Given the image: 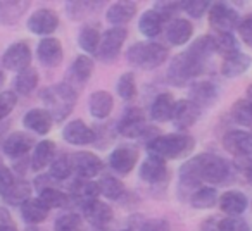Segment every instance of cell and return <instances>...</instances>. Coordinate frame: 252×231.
<instances>
[{"instance_id": "4", "label": "cell", "mask_w": 252, "mask_h": 231, "mask_svg": "<svg viewBox=\"0 0 252 231\" xmlns=\"http://www.w3.org/2000/svg\"><path fill=\"white\" fill-rule=\"evenodd\" d=\"M204 62L206 59L199 57L195 52L192 50H187V52L176 56L171 60L168 69V80L171 81L175 87H183L187 81H190L192 78H195L197 74L202 73L204 69Z\"/></svg>"}, {"instance_id": "43", "label": "cell", "mask_w": 252, "mask_h": 231, "mask_svg": "<svg viewBox=\"0 0 252 231\" xmlns=\"http://www.w3.org/2000/svg\"><path fill=\"white\" fill-rule=\"evenodd\" d=\"M214 47H216V52L223 54L224 57L238 52L237 40L233 38L231 33H220V35L214 38Z\"/></svg>"}, {"instance_id": "10", "label": "cell", "mask_w": 252, "mask_h": 231, "mask_svg": "<svg viewBox=\"0 0 252 231\" xmlns=\"http://www.w3.org/2000/svg\"><path fill=\"white\" fill-rule=\"evenodd\" d=\"M92 73H94V60L87 56H80V57H76L73 66L69 67L64 83L69 85V87L78 93V91L85 87V83L90 80Z\"/></svg>"}, {"instance_id": "16", "label": "cell", "mask_w": 252, "mask_h": 231, "mask_svg": "<svg viewBox=\"0 0 252 231\" xmlns=\"http://www.w3.org/2000/svg\"><path fill=\"white\" fill-rule=\"evenodd\" d=\"M83 207V214L85 219L95 228H102L107 223H111L112 219V209L107 205V203L100 202V200H92V202L85 203Z\"/></svg>"}, {"instance_id": "54", "label": "cell", "mask_w": 252, "mask_h": 231, "mask_svg": "<svg viewBox=\"0 0 252 231\" xmlns=\"http://www.w3.org/2000/svg\"><path fill=\"white\" fill-rule=\"evenodd\" d=\"M247 97H249V100H252V85L247 88Z\"/></svg>"}, {"instance_id": "35", "label": "cell", "mask_w": 252, "mask_h": 231, "mask_svg": "<svg viewBox=\"0 0 252 231\" xmlns=\"http://www.w3.org/2000/svg\"><path fill=\"white\" fill-rule=\"evenodd\" d=\"M26 9H28V2H2L0 4V21L11 25L21 18Z\"/></svg>"}, {"instance_id": "18", "label": "cell", "mask_w": 252, "mask_h": 231, "mask_svg": "<svg viewBox=\"0 0 252 231\" xmlns=\"http://www.w3.org/2000/svg\"><path fill=\"white\" fill-rule=\"evenodd\" d=\"M38 57H40V62L47 67H56L57 64H61L63 60V45H61L59 40L56 38H43L42 42L38 43Z\"/></svg>"}, {"instance_id": "42", "label": "cell", "mask_w": 252, "mask_h": 231, "mask_svg": "<svg viewBox=\"0 0 252 231\" xmlns=\"http://www.w3.org/2000/svg\"><path fill=\"white\" fill-rule=\"evenodd\" d=\"M71 171H73V162H71L69 157H59L50 164V176L57 181L67 179Z\"/></svg>"}, {"instance_id": "39", "label": "cell", "mask_w": 252, "mask_h": 231, "mask_svg": "<svg viewBox=\"0 0 252 231\" xmlns=\"http://www.w3.org/2000/svg\"><path fill=\"white\" fill-rule=\"evenodd\" d=\"M235 121L242 126H252V100H238L231 109Z\"/></svg>"}, {"instance_id": "15", "label": "cell", "mask_w": 252, "mask_h": 231, "mask_svg": "<svg viewBox=\"0 0 252 231\" xmlns=\"http://www.w3.org/2000/svg\"><path fill=\"white\" fill-rule=\"evenodd\" d=\"M63 137L71 145H88L95 140L94 130L80 119H74L66 124L63 130Z\"/></svg>"}, {"instance_id": "27", "label": "cell", "mask_w": 252, "mask_h": 231, "mask_svg": "<svg viewBox=\"0 0 252 231\" xmlns=\"http://www.w3.org/2000/svg\"><path fill=\"white\" fill-rule=\"evenodd\" d=\"M247 197L240 192H226L221 197V210L230 217H237L247 209Z\"/></svg>"}, {"instance_id": "31", "label": "cell", "mask_w": 252, "mask_h": 231, "mask_svg": "<svg viewBox=\"0 0 252 231\" xmlns=\"http://www.w3.org/2000/svg\"><path fill=\"white\" fill-rule=\"evenodd\" d=\"M137 14V4L133 2H119L109 7L107 11V21L112 25H125L131 21V18Z\"/></svg>"}, {"instance_id": "24", "label": "cell", "mask_w": 252, "mask_h": 231, "mask_svg": "<svg viewBox=\"0 0 252 231\" xmlns=\"http://www.w3.org/2000/svg\"><path fill=\"white\" fill-rule=\"evenodd\" d=\"M88 107H90V114L94 116V117H97V119H105L112 112V107H114L112 95L104 90L95 91V93H92Z\"/></svg>"}, {"instance_id": "38", "label": "cell", "mask_w": 252, "mask_h": 231, "mask_svg": "<svg viewBox=\"0 0 252 231\" xmlns=\"http://www.w3.org/2000/svg\"><path fill=\"white\" fill-rule=\"evenodd\" d=\"M218 199V192L214 188H209V186H202L199 188L195 193L192 195L190 202L195 209H209L211 205H214Z\"/></svg>"}, {"instance_id": "49", "label": "cell", "mask_w": 252, "mask_h": 231, "mask_svg": "<svg viewBox=\"0 0 252 231\" xmlns=\"http://www.w3.org/2000/svg\"><path fill=\"white\" fill-rule=\"evenodd\" d=\"M238 33H240V38L244 40L245 45L252 47V14L247 16V18L238 25Z\"/></svg>"}, {"instance_id": "17", "label": "cell", "mask_w": 252, "mask_h": 231, "mask_svg": "<svg viewBox=\"0 0 252 231\" xmlns=\"http://www.w3.org/2000/svg\"><path fill=\"white\" fill-rule=\"evenodd\" d=\"M137 161H138V154H137V150L131 147L116 148L111 154V159H109L111 168L114 169L116 173H119V174H128V173L137 166Z\"/></svg>"}, {"instance_id": "25", "label": "cell", "mask_w": 252, "mask_h": 231, "mask_svg": "<svg viewBox=\"0 0 252 231\" xmlns=\"http://www.w3.org/2000/svg\"><path fill=\"white\" fill-rule=\"evenodd\" d=\"M21 216L26 223L38 224L47 219V216H49V207L40 199H28L21 205Z\"/></svg>"}, {"instance_id": "6", "label": "cell", "mask_w": 252, "mask_h": 231, "mask_svg": "<svg viewBox=\"0 0 252 231\" xmlns=\"http://www.w3.org/2000/svg\"><path fill=\"white\" fill-rule=\"evenodd\" d=\"M126 36H128V31L121 26H116V28H111L102 35L100 43H98V59L104 60V62H109V60H114L116 57L119 56L123 49V43H125Z\"/></svg>"}, {"instance_id": "45", "label": "cell", "mask_w": 252, "mask_h": 231, "mask_svg": "<svg viewBox=\"0 0 252 231\" xmlns=\"http://www.w3.org/2000/svg\"><path fill=\"white\" fill-rule=\"evenodd\" d=\"M209 7H211L209 2H206V0H187V2L180 4V9L189 12V14L193 16V18H200Z\"/></svg>"}, {"instance_id": "28", "label": "cell", "mask_w": 252, "mask_h": 231, "mask_svg": "<svg viewBox=\"0 0 252 231\" xmlns=\"http://www.w3.org/2000/svg\"><path fill=\"white\" fill-rule=\"evenodd\" d=\"M173 109H175V100H173L171 93H161L156 97L154 104L151 107L152 119L158 123H164V121L171 119Z\"/></svg>"}, {"instance_id": "56", "label": "cell", "mask_w": 252, "mask_h": 231, "mask_svg": "<svg viewBox=\"0 0 252 231\" xmlns=\"http://www.w3.org/2000/svg\"><path fill=\"white\" fill-rule=\"evenodd\" d=\"M26 231H40V230H36V228H28Z\"/></svg>"}, {"instance_id": "50", "label": "cell", "mask_w": 252, "mask_h": 231, "mask_svg": "<svg viewBox=\"0 0 252 231\" xmlns=\"http://www.w3.org/2000/svg\"><path fill=\"white\" fill-rule=\"evenodd\" d=\"M140 231H169V224L164 219H151L142 226Z\"/></svg>"}, {"instance_id": "34", "label": "cell", "mask_w": 252, "mask_h": 231, "mask_svg": "<svg viewBox=\"0 0 252 231\" xmlns=\"http://www.w3.org/2000/svg\"><path fill=\"white\" fill-rule=\"evenodd\" d=\"M36 85H38V73L32 67L18 73V76L14 78V90L21 95L32 93L36 88Z\"/></svg>"}, {"instance_id": "46", "label": "cell", "mask_w": 252, "mask_h": 231, "mask_svg": "<svg viewBox=\"0 0 252 231\" xmlns=\"http://www.w3.org/2000/svg\"><path fill=\"white\" fill-rule=\"evenodd\" d=\"M16 104H18V98H16L14 91H2L0 93V121L11 114Z\"/></svg>"}, {"instance_id": "55", "label": "cell", "mask_w": 252, "mask_h": 231, "mask_svg": "<svg viewBox=\"0 0 252 231\" xmlns=\"http://www.w3.org/2000/svg\"><path fill=\"white\" fill-rule=\"evenodd\" d=\"M4 81H5V76H4V73H2V71H0V87H2V85H4Z\"/></svg>"}, {"instance_id": "12", "label": "cell", "mask_w": 252, "mask_h": 231, "mask_svg": "<svg viewBox=\"0 0 252 231\" xmlns=\"http://www.w3.org/2000/svg\"><path fill=\"white\" fill-rule=\"evenodd\" d=\"M223 147L237 157H247L252 154V135L247 131H228L223 137Z\"/></svg>"}, {"instance_id": "5", "label": "cell", "mask_w": 252, "mask_h": 231, "mask_svg": "<svg viewBox=\"0 0 252 231\" xmlns=\"http://www.w3.org/2000/svg\"><path fill=\"white\" fill-rule=\"evenodd\" d=\"M128 62L142 69H154L161 66L168 59V49L161 43L154 42H140L135 43L126 52Z\"/></svg>"}, {"instance_id": "44", "label": "cell", "mask_w": 252, "mask_h": 231, "mask_svg": "<svg viewBox=\"0 0 252 231\" xmlns=\"http://www.w3.org/2000/svg\"><path fill=\"white\" fill-rule=\"evenodd\" d=\"M56 231H83V221L74 212L64 214L56 221Z\"/></svg>"}, {"instance_id": "11", "label": "cell", "mask_w": 252, "mask_h": 231, "mask_svg": "<svg viewBox=\"0 0 252 231\" xmlns=\"http://www.w3.org/2000/svg\"><path fill=\"white\" fill-rule=\"evenodd\" d=\"M59 26V18L52 9H38L28 19V28L35 35H50Z\"/></svg>"}, {"instance_id": "14", "label": "cell", "mask_w": 252, "mask_h": 231, "mask_svg": "<svg viewBox=\"0 0 252 231\" xmlns=\"http://www.w3.org/2000/svg\"><path fill=\"white\" fill-rule=\"evenodd\" d=\"M73 168L76 169L78 176L83 179H90L97 176L102 169V161L92 152H78L71 159Z\"/></svg>"}, {"instance_id": "7", "label": "cell", "mask_w": 252, "mask_h": 231, "mask_svg": "<svg viewBox=\"0 0 252 231\" xmlns=\"http://www.w3.org/2000/svg\"><path fill=\"white\" fill-rule=\"evenodd\" d=\"M237 23L238 14L230 5L218 2L209 7V26L218 33H230L237 26Z\"/></svg>"}, {"instance_id": "40", "label": "cell", "mask_w": 252, "mask_h": 231, "mask_svg": "<svg viewBox=\"0 0 252 231\" xmlns=\"http://www.w3.org/2000/svg\"><path fill=\"white\" fill-rule=\"evenodd\" d=\"M98 190H100L102 195H105L107 199L118 200L119 197L125 193V186L119 179L112 178V176H105L100 183H98Z\"/></svg>"}, {"instance_id": "2", "label": "cell", "mask_w": 252, "mask_h": 231, "mask_svg": "<svg viewBox=\"0 0 252 231\" xmlns=\"http://www.w3.org/2000/svg\"><path fill=\"white\" fill-rule=\"evenodd\" d=\"M195 147V142L189 135H180V133H171L166 137H156L151 138V142L147 144V150L151 155L162 159H178L183 155H189Z\"/></svg>"}, {"instance_id": "21", "label": "cell", "mask_w": 252, "mask_h": 231, "mask_svg": "<svg viewBox=\"0 0 252 231\" xmlns=\"http://www.w3.org/2000/svg\"><path fill=\"white\" fill-rule=\"evenodd\" d=\"M23 124L38 135H47L52 128V117L45 109H32L23 117Z\"/></svg>"}, {"instance_id": "47", "label": "cell", "mask_w": 252, "mask_h": 231, "mask_svg": "<svg viewBox=\"0 0 252 231\" xmlns=\"http://www.w3.org/2000/svg\"><path fill=\"white\" fill-rule=\"evenodd\" d=\"M218 231H249V224L238 217H226V219H220Z\"/></svg>"}, {"instance_id": "29", "label": "cell", "mask_w": 252, "mask_h": 231, "mask_svg": "<svg viewBox=\"0 0 252 231\" xmlns=\"http://www.w3.org/2000/svg\"><path fill=\"white\" fill-rule=\"evenodd\" d=\"M190 97H192L193 104H197L199 107L211 105V104H214V102H216L218 88L214 87L213 83L200 81V83H195L192 88H190Z\"/></svg>"}, {"instance_id": "48", "label": "cell", "mask_w": 252, "mask_h": 231, "mask_svg": "<svg viewBox=\"0 0 252 231\" xmlns=\"http://www.w3.org/2000/svg\"><path fill=\"white\" fill-rule=\"evenodd\" d=\"M12 185H14V176H12L11 169L0 164V195H5Z\"/></svg>"}, {"instance_id": "57", "label": "cell", "mask_w": 252, "mask_h": 231, "mask_svg": "<svg viewBox=\"0 0 252 231\" xmlns=\"http://www.w3.org/2000/svg\"><path fill=\"white\" fill-rule=\"evenodd\" d=\"M121 231H131V230H121Z\"/></svg>"}, {"instance_id": "33", "label": "cell", "mask_w": 252, "mask_h": 231, "mask_svg": "<svg viewBox=\"0 0 252 231\" xmlns=\"http://www.w3.org/2000/svg\"><path fill=\"white\" fill-rule=\"evenodd\" d=\"M78 43L80 47L88 54H95L98 50V43H100V35H98V28L95 25H85L80 29L78 35Z\"/></svg>"}, {"instance_id": "13", "label": "cell", "mask_w": 252, "mask_h": 231, "mask_svg": "<svg viewBox=\"0 0 252 231\" xmlns=\"http://www.w3.org/2000/svg\"><path fill=\"white\" fill-rule=\"evenodd\" d=\"M199 116H200L199 105L193 104L192 100H180L175 102L171 121L178 128H190L192 124H195V121L199 119Z\"/></svg>"}, {"instance_id": "22", "label": "cell", "mask_w": 252, "mask_h": 231, "mask_svg": "<svg viewBox=\"0 0 252 231\" xmlns=\"http://www.w3.org/2000/svg\"><path fill=\"white\" fill-rule=\"evenodd\" d=\"M192 25L187 19H173L166 28V38L171 45L180 47L185 45L190 38H192Z\"/></svg>"}, {"instance_id": "30", "label": "cell", "mask_w": 252, "mask_h": 231, "mask_svg": "<svg viewBox=\"0 0 252 231\" xmlns=\"http://www.w3.org/2000/svg\"><path fill=\"white\" fill-rule=\"evenodd\" d=\"M54 157H56V144L50 140L40 142L35 147V154H33V159H32V168L35 169V171H40V169L52 164Z\"/></svg>"}, {"instance_id": "19", "label": "cell", "mask_w": 252, "mask_h": 231, "mask_svg": "<svg viewBox=\"0 0 252 231\" xmlns=\"http://www.w3.org/2000/svg\"><path fill=\"white\" fill-rule=\"evenodd\" d=\"M32 147H33V138L30 137V135L23 133V131H18V133H12L5 138L4 154L7 155V157L18 159L28 154Z\"/></svg>"}, {"instance_id": "32", "label": "cell", "mask_w": 252, "mask_h": 231, "mask_svg": "<svg viewBox=\"0 0 252 231\" xmlns=\"http://www.w3.org/2000/svg\"><path fill=\"white\" fill-rule=\"evenodd\" d=\"M138 28L149 38H154L161 33L162 29V18L154 11V9H149L144 14L140 16V23H138Z\"/></svg>"}, {"instance_id": "26", "label": "cell", "mask_w": 252, "mask_h": 231, "mask_svg": "<svg viewBox=\"0 0 252 231\" xmlns=\"http://www.w3.org/2000/svg\"><path fill=\"white\" fill-rule=\"evenodd\" d=\"M71 193H73V199L76 200V202L85 205V203L92 202V200H97V195L100 193V190H98V183L80 178L78 181L73 183Z\"/></svg>"}, {"instance_id": "20", "label": "cell", "mask_w": 252, "mask_h": 231, "mask_svg": "<svg viewBox=\"0 0 252 231\" xmlns=\"http://www.w3.org/2000/svg\"><path fill=\"white\" fill-rule=\"evenodd\" d=\"M168 176L166 162L156 155H149L140 166V178L147 183H161Z\"/></svg>"}, {"instance_id": "51", "label": "cell", "mask_w": 252, "mask_h": 231, "mask_svg": "<svg viewBox=\"0 0 252 231\" xmlns=\"http://www.w3.org/2000/svg\"><path fill=\"white\" fill-rule=\"evenodd\" d=\"M218 224H220V217L213 216L204 221L202 226H200V231H218Z\"/></svg>"}, {"instance_id": "41", "label": "cell", "mask_w": 252, "mask_h": 231, "mask_svg": "<svg viewBox=\"0 0 252 231\" xmlns=\"http://www.w3.org/2000/svg\"><path fill=\"white\" fill-rule=\"evenodd\" d=\"M118 93L125 100H131L137 97V83H135L133 73H125L118 81Z\"/></svg>"}, {"instance_id": "9", "label": "cell", "mask_w": 252, "mask_h": 231, "mask_svg": "<svg viewBox=\"0 0 252 231\" xmlns=\"http://www.w3.org/2000/svg\"><path fill=\"white\" fill-rule=\"evenodd\" d=\"M118 131L123 137L128 138H138L147 131V124H145V117L142 109L138 107H130L126 109L123 114L121 121L118 124Z\"/></svg>"}, {"instance_id": "1", "label": "cell", "mask_w": 252, "mask_h": 231, "mask_svg": "<svg viewBox=\"0 0 252 231\" xmlns=\"http://www.w3.org/2000/svg\"><path fill=\"white\" fill-rule=\"evenodd\" d=\"M230 174V166L224 159L211 154H200L185 162L180 171V181L187 186H195L202 181L223 183Z\"/></svg>"}, {"instance_id": "53", "label": "cell", "mask_w": 252, "mask_h": 231, "mask_svg": "<svg viewBox=\"0 0 252 231\" xmlns=\"http://www.w3.org/2000/svg\"><path fill=\"white\" fill-rule=\"evenodd\" d=\"M0 231H18V230H16V228L12 226V224H9V223H2V224H0Z\"/></svg>"}, {"instance_id": "23", "label": "cell", "mask_w": 252, "mask_h": 231, "mask_svg": "<svg viewBox=\"0 0 252 231\" xmlns=\"http://www.w3.org/2000/svg\"><path fill=\"white\" fill-rule=\"evenodd\" d=\"M251 64H252V59L247 54L235 52V54H231V56L224 57L223 64H221V73L226 78H237V76H240V74H244L245 71L251 67Z\"/></svg>"}, {"instance_id": "3", "label": "cell", "mask_w": 252, "mask_h": 231, "mask_svg": "<svg viewBox=\"0 0 252 231\" xmlns=\"http://www.w3.org/2000/svg\"><path fill=\"white\" fill-rule=\"evenodd\" d=\"M78 93L66 83H59L49 87L42 91V100L47 105L45 111L50 114V117L56 121H63L67 117L76 104Z\"/></svg>"}, {"instance_id": "36", "label": "cell", "mask_w": 252, "mask_h": 231, "mask_svg": "<svg viewBox=\"0 0 252 231\" xmlns=\"http://www.w3.org/2000/svg\"><path fill=\"white\" fill-rule=\"evenodd\" d=\"M30 185L26 181H14V185L9 188V192L4 195V199L12 205H23L30 199Z\"/></svg>"}, {"instance_id": "52", "label": "cell", "mask_w": 252, "mask_h": 231, "mask_svg": "<svg viewBox=\"0 0 252 231\" xmlns=\"http://www.w3.org/2000/svg\"><path fill=\"white\" fill-rule=\"evenodd\" d=\"M245 178H247V181L252 185V161L245 166Z\"/></svg>"}, {"instance_id": "37", "label": "cell", "mask_w": 252, "mask_h": 231, "mask_svg": "<svg viewBox=\"0 0 252 231\" xmlns=\"http://www.w3.org/2000/svg\"><path fill=\"white\" fill-rule=\"evenodd\" d=\"M40 200H42L49 209H63V207H66L67 202H69L67 195H64L63 192H59L57 188H52V186H49V188L40 192Z\"/></svg>"}, {"instance_id": "8", "label": "cell", "mask_w": 252, "mask_h": 231, "mask_svg": "<svg viewBox=\"0 0 252 231\" xmlns=\"http://www.w3.org/2000/svg\"><path fill=\"white\" fill-rule=\"evenodd\" d=\"M32 62V49L26 42H16L9 47L2 56V64L9 71H21L28 69Z\"/></svg>"}]
</instances>
